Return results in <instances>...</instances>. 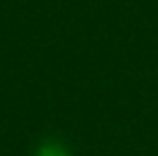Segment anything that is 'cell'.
<instances>
[{
  "mask_svg": "<svg viewBox=\"0 0 158 156\" xmlns=\"http://www.w3.org/2000/svg\"><path fill=\"white\" fill-rule=\"evenodd\" d=\"M34 156H70V150L60 140H44L38 144Z\"/></svg>",
  "mask_w": 158,
  "mask_h": 156,
  "instance_id": "1",
  "label": "cell"
}]
</instances>
